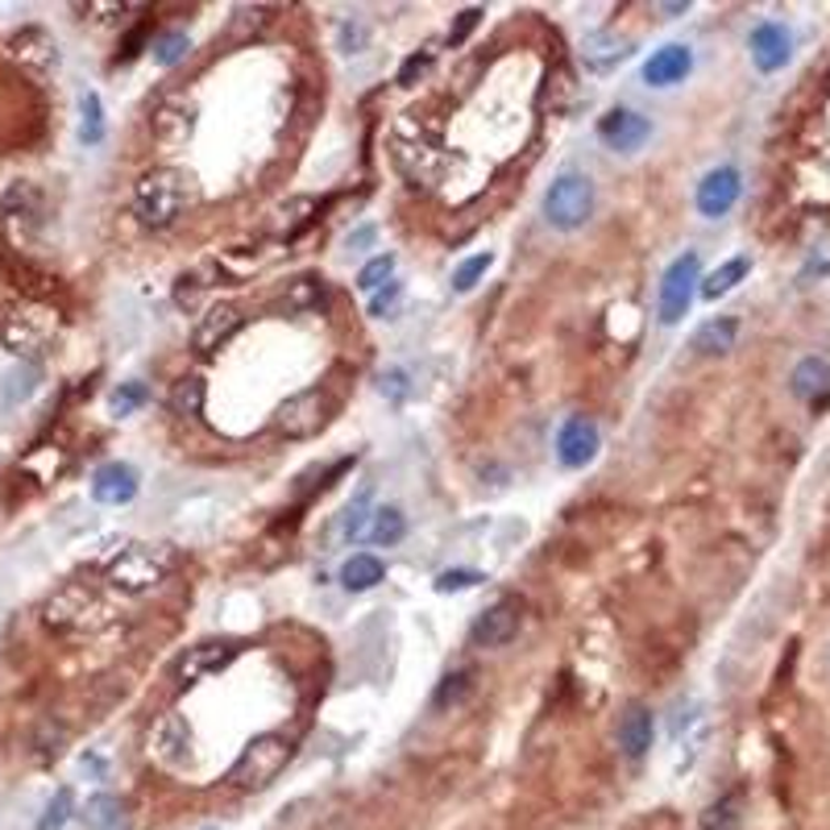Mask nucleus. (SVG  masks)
<instances>
[{"instance_id": "obj_1", "label": "nucleus", "mask_w": 830, "mask_h": 830, "mask_svg": "<svg viewBox=\"0 0 830 830\" xmlns=\"http://www.w3.org/2000/svg\"><path fill=\"white\" fill-rule=\"evenodd\" d=\"M42 619H46V627L58 631V636H100V631H109L121 615H116V606L104 603L96 590H88L83 582H71L46 598Z\"/></svg>"}, {"instance_id": "obj_2", "label": "nucleus", "mask_w": 830, "mask_h": 830, "mask_svg": "<svg viewBox=\"0 0 830 830\" xmlns=\"http://www.w3.org/2000/svg\"><path fill=\"white\" fill-rule=\"evenodd\" d=\"M191 175H183L179 167H154L137 179L133 188V212L137 221L150 228H167L183 216V208L191 204Z\"/></svg>"}, {"instance_id": "obj_3", "label": "nucleus", "mask_w": 830, "mask_h": 830, "mask_svg": "<svg viewBox=\"0 0 830 830\" xmlns=\"http://www.w3.org/2000/svg\"><path fill=\"white\" fill-rule=\"evenodd\" d=\"M391 158L403 170V179H412L415 188H436L449 175V150H440L433 142V133L415 121H399L391 130Z\"/></svg>"}, {"instance_id": "obj_4", "label": "nucleus", "mask_w": 830, "mask_h": 830, "mask_svg": "<svg viewBox=\"0 0 830 830\" xmlns=\"http://www.w3.org/2000/svg\"><path fill=\"white\" fill-rule=\"evenodd\" d=\"M58 337V312L42 300H25L0 316V345L21 361L42 358Z\"/></svg>"}, {"instance_id": "obj_5", "label": "nucleus", "mask_w": 830, "mask_h": 830, "mask_svg": "<svg viewBox=\"0 0 830 830\" xmlns=\"http://www.w3.org/2000/svg\"><path fill=\"white\" fill-rule=\"evenodd\" d=\"M287 760H291V739L279 736V731H262V736H254L246 748H242L237 764L228 769V781H233V789H246V793L266 789V785L279 781Z\"/></svg>"}, {"instance_id": "obj_6", "label": "nucleus", "mask_w": 830, "mask_h": 830, "mask_svg": "<svg viewBox=\"0 0 830 830\" xmlns=\"http://www.w3.org/2000/svg\"><path fill=\"white\" fill-rule=\"evenodd\" d=\"M170 573V552L167 548H154V545H133L125 552H116L109 569H104V582L121 590V594H150L158 585L167 582Z\"/></svg>"}, {"instance_id": "obj_7", "label": "nucleus", "mask_w": 830, "mask_h": 830, "mask_svg": "<svg viewBox=\"0 0 830 830\" xmlns=\"http://www.w3.org/2000/svg\"><path fill=\"white\" fill-rule=\"evenodd\" d=\"M594 216V183L585 175H561L552 179V188L545 191V221L561 233H573L582 228L585 221Z\"/></svg>"}, {"instance_id": "obj_8", "label": "nucleus", "mask_w": 830, "mask_h": 830, "mask_svg": "<svg viewBox=\"0 0 830 830\" xmlns=\"http://www.w3.org/2000/svg\"><path fill=\"white\" fill-rule=\"evenodd\" d=\"M698 283H702V258L694 249H685L681 258H673V266L664 270V279H661V295H657V316H661V324L685 321L689 303L698 295Z\"/></svg>"}, {"instance_id": "obj_9", "label": "nucleus", "mask_w": 830, "mask_h": 830, "mask_svg": "<svg viewBox=\"0 0 830 830\" xmlns=\"http://www.w3.org/2000/svg\"><path fill=\"white\" fill-rule=\"evenodd\" d=\"M237 657H242V643L237 640H204V643H195V648H188V652L175 661L170 677H175L179 689H195L200 681L225 673Z\"/></svg>"}, {"instance_id": "obj_10", "label": "nucleus", "mask_w": 830, "mask_h": 830, "mask_svg": "<svg viewBox=\"0 0 830 830\" xmlns=\"http://www.w3.org/2000/svg\"><path fill=\"white\" fill-rule=\"evenodd\" d=\"M328 415H333L328 395L316 391V386H307V391H300V395H291L279 403L274 428H279L287 440H307V436H316L324 424H328Z\"/></svg>"}, {"instance_id": "obj_11", "label": "nucleus", "mask_w": 830, "mask_h": 830, "mask_svg": "<svg viewBox=\"0 0 830 830\" xmlns=\"http://www.w3.org/2000/svg\"><path fill=\"white\" fill-rule=\"evenodd\" d=\"M598 449H603L598 424L590 415H569L565 424H561V433H557V461L565 470H585L598 457Z\"/></svg>"}, {"instance_id": "obj_12", "label": "nucleus", "mask_w": 830, "mask_h": 830, "mask_svg": "<svg viewBox=\"0 0 830 830\" xmlns=\"http://www.w3.org/2000/svg\"><path fill=\"white\" fill-rule=\"evenodd\" d=\"M519 622H524V606L519 598H498L494 606H486L478 622L470 627L473 648H503L519 636Z\"/></svg>"}, {"instance_id": "obj_13", "label": "nucleus", "mask_w": 830, "mask_h": 830, "mask_svg": "<svg viewBox=\"0 0 830 830\" xmlns=\"http://www.w3.org/2000/svg\"><path fill=\"white\" fill-rule=\"evenodd\" d=\"M739 191H743V175H739V167H715V170L702 175L694 204H698V212L706 216V221H718V216H727V212L736 208Z\"/></svg>"}, {"instance_id": "obj_14", "label": "nucleus", "mask_w": 830, "mask_h": 830, "mask_svg": "<svg viewBox=\"0 0 830 830\" xmlns=\"http://www.w3.org/2000/svg\"><path fill=\"white\" fill-rule=\"evenodd\" d=\"M246 324V316H242V307L237 303H212L204 316H200V324H195V333H191V345H195V354H216L221 345H228V340L237 337V328Z\"/></svg>"}, {"instance_id": "obj_15", "label": "nucleus", "mask_w": 830, "mask_h": 830, "mask_svg": "<svg viewBox=\"0 0 830 830\" xmlns=\"http://www.w3.org/2000/svg\"><path fill=\"white\" fill-rule=\"evenodd\" d=\"M748 51H752L755 71H764V76L781 71V67L793 58L789 25H785V21H760V25L752 30V38H748Z\"/></svg>"}, {"instance_id": "obj_16", "label": "nucleus", "mask_w": 830, "mask_h": 830, "mask_svg": "<svg viewBox=\"0 0 830 830\" xmlns=\"http://www.w3.org/2000/svg\"><path fill=\"white\" fill-rule=\"evenodd\" d=\"M42 212H46V200H42V191L34 188L30 179L13 183V188L4 191V200H0V216H4V225L13 228L18 237H30V233H38V228H42Z\"/></svg>"}, {"instance_id": "obj_17", "label": "nucleus", "mask_w": 830, "mask_h": 830, "mask_svg": "<svg viewBox=\"0 0 830 830\" xmlns=\"http://www.w3.org/2000/svg\"><path fill=\"white\" fill-rule=\"evenodd\" d=\"M598 137H603L610 150L636 154L643 150V142L652 137V121L643 113H631V109H610V113L598 121Z\"/></svg>"}, {"instance_id": "obj_18", "label": "nucleus", "mask_w": 830, "mask_h": 830, "mask_svg": "<svg viewBox=\"0 0 830 830\" xmlns=\"http://www.w3.org/2000/svg\"><path fill=\"white\" fill-rule=\"evenodd\" d=\"M150 125H154L158 146L175 150V146H183L191 133H195V104H191L188 96H170V100H162V104L154 109Z\"/></svg>"}, {"instance_id": "obj_19", "label": "nucleus", "mask_w": 830, "mask_h": 830, "mask_svg": "<svg viewBox=\"0 0 830 830\" xmlns=\"http://www.w3.org/2000/svg\"><path fill=\"white\" fill-rule=\"evenodd\" d=\"M137 486H142V478L130 461H109L92 473V498L100 507H125L137 498Z\"/></svg>"}, {"instance_id": "obj_20", "label": "nucleus", "mask_w": 830, "mask_h": 830, "mask_svg": "<svg viewBox=\"0 0 830 830\" xmlns=\"http://www.w3.org/2000/svg\"><path fill=\"white\" fill-rule=\"evenodd\" d=\"M150 755L167 769H179L191 755V727L183 715H162L150 731Z\"/></svg>"}, {"instance_id": "obj_21", "label": "nucleus", "mask_w": 830, "mask_h": 830, "mask_svg": "<svg viewBox=\"0 0 830 830\" xmlns=\"http://www.w3.org/2000/svg\"><path fill=\"white\" fill-rule=\"evenodd\" d=\"M9 58L21 63L25 71H38L42 76V71H51V67L58 63V46L42 25H25L21 34L9 38Z\"/></svg>"}, {"instance_id": "obj_22", "label": "nucleus", "mask_w": 830, "mask_h": 830, "mask_svg": "<svg viewBox=\"0 0 830 830\" xmlns=\"http://www.w3.org/2000/svg\"><path fill=\"white\" fill-rule=\"evenodd\" d=\"M689 71H694V51L681 46V42H669L661 51H652V58L643 63V83L648 88H673Z\"/></svg>"}, {"instance_id": "obj_23", "label": "nucleus", "mask_w": 830, "mask_h": 830, "mask_svg": "<svg viewBox=\"0 0 830 830\" xmlns=\"http://www.w3.org/2000/svg\"><path fill=\"white\" fill-rule=\"evenodd\" d=\"M627 55H631V42L619 38L615 30H594V34L582 38V63L590 71H610V67H619Z\"/></svg>"}, {"instance_id": "obj_24", "label": "nucleus", "mask_w": 830, "mask_h": 830, "mask_svg": "<svg viewBox=\"0 0 830 830\" xmlns=\"http://www.w3.org/2000/svg\"><path fill=\"white\" fill-rule=\"evenodd\" d=\"M793 395L822 407L830 399V361L827 358H801L793 366Z\"/></svg>"}, {"instance_id": "obj_25", "label": "nucleus", "mask_w": 830, "mask_h": 830, "mask_svg": "<svg viewBox=\"0 0 830 830\" xmlns=\"http://www.w3.org/2000/svg\"><path fill=\"white\" fill-rule=\"evenodd\" d=\"M652 736H657V718H652L648 706H631V710L619 718V748L627 760H640V755L652 748Z\"/></svg>"}, {"instance_id": "obj_26", "label": "nucleus", "mask_w": 830, "mask_h": 830, "mask_svg": "<svg viewBox=\"0 0 830 830\" xmlns=\"http://www.w3.org/2000/svg\"><path fill=\"white\" fill-rule=\"evenodd\" d=\"M736 337H739L736 316H715V321H706L698 333H694V354H702V358H722V354L736 349Z\"/></svg>"}, {"instance_id": "obj_27", "label": "nucleus", "mask_w": 830, "mask_h": 830, "mask_svg": "<svg viewBox=\"0 0 830 830\" xmlns=\"http://www.w3.org/2000/svg\"><path fill=\"white\" fill-rule=\"evenodd\" d=\"M382 577H386V565L378 561L374 552H354V557L340 565V585H345L349 594H366V590H374Z\"/></svg>"}, {"instance_id": "obj_28", "label": "nucleus", "mask_w": 830, "mask_h": 830, "mask_svg": "<svg viewBox=\"0 0 830 830\" xmlns=\"http://www.w3.org/2000/svg\"><path fill=\"white\" fill-rule=\"evenodd\" d=\"M83 822H88V830H130V814H125V801H121V797L96 793V797H88V806H83Z\"/></svg>"}, {"instance_id": "obj_29", "label": "nucleus", "mask_w": 830, "mask_h": 830, "mask_svg": "<svg viewBox=\"0 0 830 830\" xmlns=\"http://www.w3.org/2000/svg\"><path fill=\"white\" fill-rule=\"evenodd\" d=\"M212 279H216V266H200V270L179 274V279H175V307H179V312H191V307L200 303V295L212 287Z\"/></svg>"}, {"instance_id": "obj_30", "label": "nucleus", "mask_w": 830, "mask_h": 830, "mask_svg": "<svg viewBox=\"0 0 830 830\" xmlns=\"http://www.w3.org/2000/svg\"><path fill=\"white\" fill-rule=\"evenodd\" d=\"M577 100H582V88H577L573 71H569V67H557V71L548 76L545 104H552V113H569V109H577Z\"/></svg>"}, {"instance_id": "obj_31", "label": "nucleus", "mask_w": 830, "mask_h": 830, "mask_svg": "<svg viewBox=\"0 0 830 830\" xmlns=\"http://www.w3.org/2000/svg\"><path fill=\"white\" fill-rule=\"evenodd\" d=\"M79 142L83 146H100L104 142V104L96 92L79 96Z\"/></svg>"}, {"instance_id": "obj_32", "label": "nucleus", "mask_w": 830, "mask_h": 830, "mask_svg": "<svg viewBox=\"0 0 830 830\" xmlns=\"http://www.w3.org/2000/svg\"><path fill=\"white\" fill-rule=\"evenodd\" d=\"M739 818H743V797L739 793H722L702 814V830H736Z\"/></svg>"}, {"instance_id": "obj_33", "label": "nucleus", "mask_w": 830, "mask_h": 830, "mask_svg": "<svg viewBox=\"0 0 830 830\" xmlns=\"http://www.w3.org/2000/svg\"><path fill=\"white\" fill-rule=\"evenodd\" d=\"M748 270H752V262H748V258H731V262H722L715 274H706V279H702V295H706V300H718V295H727V291H731L736 283H743V274H748Z\"/></svg>"}, {"instance_id": "obj_34", "label": "nucleus", "mask_w": 830, "mask_h": 830, "mask_svg": "<svg viewBox=\"0 0 830 830\" xmlns=\"http://www.w3.org/2000/svg\"><path fill=\"white\" fill-rule=\"evenodd\" d=\"M366 536H370L374 545H399V540L407 536V519H403V511H399V507H378L374 524L366 528Z\"/></svg>"}, {"instance_id": "obj_35", "label": "nucleus", "mask_w": 830, "mask_h": 830, "mask_svg": "<svg viewBox=\"0 0 830 830\" xmlns=\"http://www.w3.org/2000/svg\"><path fill=\"white\" fill-rule=\"evenodd\" d=\"M34 391H38V366L34 361H21L18 370H9V378H4V403L9 407L25 403Z\"/></svg>"}, {"instance_id": "obj_36", "label": "nucleus", "mask_w": 830, "mask_h": 830, "mask_svg": "<svg viewBox=\"0 0 830 830\" xmlns=\"http://www.w3.org/2000/svg\"><path fill=\"white\" fill-rule=\"evenodd\" d=\"M204 395H208V386H204V378H179L175 382V395H170V403H175V412L179 415H200L204 412Z\"/></svg>"}, {"instance_id": "obj_37", "label": "nucleus", "mask_w": 830, "mask_h": 830, "mask_svg": "<svg viewBox=\"0 0 830 830\" xmlns=\"http://www.w3.org/2000/svg\"><path fill=\"white\" fill-rule=\"evenodd\" d=\"M395 279V254H378V258H370V262L361 266L358 274V291H366V295H374V291H382V287Z\"/></svg>"}, {"instance_id": "obj_38", "label": "nucleus", "mask_w": 830, "mask_h": 830, "mask_svg": "<svg viewBox=\"0 0 830 830\" xmlns=\"http://www.w3.org/2000/svg\"><path fill=\"white\" fill-rule=\"evenodd\" d=\"M470 689H473V669H457V673H449V677L436 685V694H433L436 710H449V706H457V702L466 698Z\"/></svg>"}, {"instance_id": "obj_39", "label": "nucleus", "mask_w": 830, "mask_h": 830, "mask_svg": "<svg viewBox=\"0 0 830 830\" xmlns=\"http://www.w3.org/2000/svg\"><path fill=\"white\" fill-rule=\"evenodd\" d=\"M150 51H154V63H158V67H175V63L191 51V38L183 34V30H167V34H158V38L150 42Z\"/></svg>"}, {"instance_id": "obj_40", "label": "nucleus", "mask_w": 830, "mask_h": 830, "mask_svg": "<svg viewBox=\"0 0 830 830\" xmlns=\"http://www.w3.org/2000/svg\"><path fill=\"white\" fill-rule=\"evenodd\" d=\"M150 403V386L146 382H121L113 391V399H109V407H113V415H133V412H142Z\"/></svg>"}, {"instance_id": "obj_41", "label": "nucleus", "mask_w": 830, "mask_h": 830, "mask_svg": "<svg viewBox=\"0 0 830 830\" xmlns=\"http://www.w3.org/2000/svg\"><path fill=\"white\" fill-rule=\"evenodd\" d=\"M71 814H76V793H71V789H58L55 797H51V806H46V814H42L38 830H67V822H71Z\"/></svg>"}, {"instance_id": "obj_42", "label": "nucleus", "mask_w": 830, "mask_h": 830, "mask_svg": "<svg viewBox=\"0 0 830 830\" xmlns=\"http://www.w3.org/2000/svg\"><path fill=\"white\" fill-rule=\"evenodd\" d=\"M486 577L478 573V569H445V573H436V594H466V590H473V585H482Z\"/></svg>"}, {"instance_id": "obj_43", "label": "nucleus", "mask_w": 830, "mask_h": 830, "mask_svg": "<svg viewBox=\"0 0 830 830\" xmlns=\"http://www.w3.org/2000/svg\"><path fill=\"white\" fill-rule=\"evenodd\" d=\"M491 262H494V254H473V258H466V262L453 270V291H461V295H466V291H473V287H478V279H482V274L491 270Z\"/></svg>"}, {"instance_id": "obj_44", "label": "nucleus", "mask_w": 830, "mask_h": 830, "mask_svg": "<svg viewBox=\"0 0 830 830\" xmlns=\"http://www.w3.org/2000/svg\"><path fill=\"white\" fill-rule=\"evenodd\" d=\"M378 395L391 399V403H407V399H412V374H407L403 366L382 370V374H378Z\"/></svg>"}, {"instance_id": "obj_45", "label": "nucleus", "mask_w": 830, "mask_h": 830, "mask_svg": "<svg viewBox=\"0 0 830 830\" xmlns=\"http://www.w3.org/2000/svg\"><path fill=\"white\" fill-rule=\"evenodd\" d=\"M63 743H67L63 727H55V722H42L38 736H34V755H38L42 764H51V760L63 755Z\"/></svg>"}, {"instance_id": "obj_46", "label": "nucleus", "mask_w": 830, "mask_h": 830, "mask_svg": "<svg viewBox=\"0 0 830 830\" xmlns=\"http://www.w3.org/2000/svg\"><path fill=\"white\" fill-rule=\"evenodd\" d=\"M0 266H4V270H9L13 279H18V287H25L30 295H42V291H46V279H42L38 270H30V266L18 262L13 254H4V249H0Z\"/></svg>"}, {"instance_id": "obj_47", "label": "nucleus", "mask_w": 830, "mask_h": 830, "mask_svg": "<svg viewBox=\"0 0 830 830\" xmlns=\"http://www.w3.org/2000/svg\"><path fill=\"white\" fill-rule=\"evenodd\" d=\"M428 67H433V46H424V51L407 55V63L399 67V88H415V79L428 76Z\"/></svg>"}, {"instance_id": "obj_48", "label": "nucleus", "mask_w": 830, "mask_h": 830, "mask_svg": "<svg viewBox=\"0 0 830 830\" xmlns=\"http://www.w3.org/2000/svg\"><path fill=\"white\" fill-rule=\"evenodd\" d=\"M303 212H316V200L312 195H300V200H291V204H283V233L287 237H295L312 216H303Z\"/></svg>"}, {"instance_id": "obj_49", "label": "nucleus", "mask_w": 830, "mask_h": 830, "mask_svg": "<svg viewBox=\"0 0 830 830\" xmlns=\"http://www.w3.org/2000/svg\"><path fill=\"white\" fill-rule=\"evenodd\" d=\"M399 300H403V283H395V279H391V283L382 287V291H374V295H370V316L386 321V316H391V312L399 307Z\"/></svg>"}, {"instance_id": "obj_50", "label": "nucleus", "mask_w": 830, "mask_h": 830, "mask_svg": "<svg viewBox=\"0 0 830 830\" xmlns=\"http://www.w3.org/2000/svg\"><path fill=\"white\" fill-rule=\"evenodd\" d=\"M366 42H370V30H366V21H340L337 46L345 51V55H358Z\"/></svg>"}, {"instance_id": "obj_51", "label": "nucleus", "mask_w": 830, "mask_h": 830, "mask_svg": "<svg viewBox=\"0 0 830 830\" xmlns=\"http://www.w3.org/2000/svg\"><path fill=\"white\" fill-rule=\"evenodd\" d=\"M321 295H324V291H321V283H316V279H295V283H291V295H287V307H291V312H300V307H312V303H321Z\"/></svg>"}, {"instance_id": "obj_52", "label": "nucleus", "mask_w": 830, "mask_h": 830, "mask_svg": "<svg viewBox=\"0 0 830 830\" xmlns=\"http://www.w3.org/2000/svg\"><path fill=\"white\" fill-rule=\"evenodd\" d=\"M366 519H374V515L366 507V498H358L354 507L345 511V519H340V536H345V540H361V536H366Z\"/></svg>"}, {"instance_id": "obj_53", "label": "nucleus", "mask_w": 830, "mask_h": 830, "mask_svg": "<svg viewBox=\"0 0 830 830\" xmlns=\"http://www.w3.org/2000/svg\"><path fill=\"white\" fill-rule=\"evenodd\" d=\"M266 13H270V9H237V18H233V38L258 34V30L266 25Z\"/></svg>"}, {"instance_id": "obj_54", "label": "nucleus", "mask_w": 830, "mask_h": 830, "mask_svg": "<svg viewBox=\"0 0 830 830\" xmlns=\"http://www.w3.org/2000/svg\"><path fill=\"white\" fill-rule=\"evenodd\" d=\"M478 21H482V9H466V13L457 18L453 30H449V46H461V42L470 38V30L478 25Z\"/></svg>"}, {"instance_id": "obj_55", "label": "nucleus", "mask_w": 830, "mask_h": 830, "mask_svg": "<svg viewBox=\"0 0 830 830\" xmlns=\"http://www.w3.org/2000/svg\"><path fill=\"white\" fill-rule=\"evenodd\" d=\"M349 249H366V246H374V228L366 225V228H358V233H349V242H345Z\"/></svg>"}, {"instance_id": "obj_56", "label": "nucleus", "mask_w": 830, "mask_h": 830, "mask_svg": "<svg viewBox=\"0 0 830 830\" xmlns=\"http://www.w3.org/2000/svg\"><path fill=\"white\" fill-rule=\"evenodd\" d=\"M685 9H689L685 0H677V4H661V13H669V18H677V13H685Z\"/></svg>"}]
</instances>
